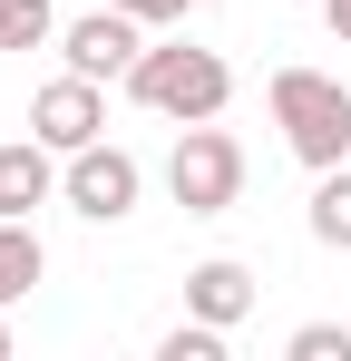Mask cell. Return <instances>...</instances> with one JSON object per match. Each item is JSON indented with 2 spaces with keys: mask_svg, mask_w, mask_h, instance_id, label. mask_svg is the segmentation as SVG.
Instances as JSON below:
<instances>
[{
  "mask_svg": "<svg viewBox=\"0 0 351 361\" xmlns=\"http://www.w3.org/2000/svg\"><path fill=\"white\" fill-rule=\"evenodd\" d=\"M312 235L332 244V254H351V166H322V185H312Z\"/></svg>",
  "mask_w": 351,
  "mask_h": 361,
  "instance_id": "30bf717a",
  "label": "cell"
},
{
  "mask_svg": "<svg viewBox=\"0 0 351 361\" xmlns=\"http://www.w3.org/2000/svg\"><path fill=\"white\" fill-rule=\"evenodd\" d=\"M98 127H108V98H98V78H49L39 98H30V137H49L58 157H78V147H98Z\"/></svg>",
  "mask_w": 351,
  "mask_h": 361,
  "instance_id": "8992f818",
  "label": "cell"
},
{
  "mask_svg": "<svg viewBox=\"0 0 351 361\" xmlns=\"http://www.w3.org/2000/svg\"><path fill=\"white\" fill-rule=\"evenodd\" d=\"M58 195V147L49 137H10L0 147V215H39Z\"/></svg>",
  "mask_w": 351,
  "mask_h": 361,
  "instance_id": "52a82bcc",
  "label": "cell"
},
{
  "mask_svg": "<svg viewBox=\"0 0 351 361\" xmlns=\"http://www.w3.org/2000/svg\"><path fill=\"white\" fill-rule=\"evenodd\" d=\"M137 185H147V176H137V157L98 137V147H78V157H68L58 195H68V205H78L88 225H117V215H137Z\"/></svg>",
  "mask_w": 351,
  "mask_h": 361,
  "instance_id": "277c9868",
  "label": "cell"
},
{
  "mask_svg": "<svg viewBox=\"0 0 351 361\" xmlns=\"http://www.w3.org/2000/svg\"><path fill=\"white\" fill-rule=\"evenodd\" d=\"M127 98H137V108H156V118H176V127H195V118H225L234 68L215 59V49H137Z\"/></svg>",
  "mask_w": 351,
  "mask_h": 361,
  "instance_id": "7a4b0ae2",
  "label": "cell"
},
{
  "mask_svg": "<svg viewBox=\"0 0 351 361\" xmlns=\"http://www.w3.org/2000/svg\"><path fill=\"white\" fill-rule=\"evenodd\" d=\"M185 312H205V322H244V312H254V274H244V264H234V254H215V264H195V274H185Z\"/></svg>",
  "mask_w": 351,
  "mask_h": 361,
  "instance_id": "ba28073f",
  "label": "cell"
},
{
  "mask_svg": "<svg viewBox=\"0 0 351 361\" xmlns=\"http://www.w3.org/2000/svg\"><path fill=\"white\" fill-rule=\"evenodd\" d=\"M322 20H332V39H351V0H322Z\"/></svg>",
  "mask_w": 351,
  "mask_h": 361,
  "instance_id": "9a60e30c",
  "label": "cell"
},
{
  "mask_svg": "<svg viewBox=\"0 0 351 361\" xmlns=\"http://www.w3.org/2000/svg\"><path fill=\"white\" fill-rule=\"evenodd\" d=\"M39 39H58L49 0H0V49H39Z\"/></svg>",
  "mask_w": 351,
  "mask_h": 361,
  "instance_id": "8fae6325",
  "label": "cell"
},
{
  "mask_svg": "<svg viewBox=\"0 0 351 361\" xmlns=\"http://www.w3.org/2000/svg\"><path fill=\"white\" fill-rule=\"evenodd\" d=\"M49 274V254H39V235H30V215H0V312L30 293Z\"/></svg>",
  "mask_w": 351,
  "mask_h": 361,
  "instance_id": "9c48e42d",
  "label": "cell"
},
{
  "mask_svg": "<svg viewBox=\"0 0 351 361\" xmlns=\"http://www.w3.org/2000/svg\"><path fill=\"white\" fill-rule=\"evenodd\" d=\"M0 361H10V322H0Z\"/></svg>",
  "mask_w": 351,
  "mask_h": 361,
  "instance_id": "2e32d148",
  "label": "cell"
},
{
  "mask_svg": "<svg viewBox=\"0 0 351 361\" xmlns=\"http://www.w3.org/2000/svg\"><path fill=\"white\" fill-rule=\"evenodd\" d=\"M117 10H137V20H147V30H156V20H185V10H195V0H117Z\"/></svg>",
  "mask_w": 351,
  "mask_h": 361,
  "instance_id": "5bb4252c",
  "label": "cell"
},
{
  "mask_svg": "<svg viewBox=\"0 0 351 361\" xmlns=\"http://www.w3.org/2000/svg\"><path fill=\"white\" fill-rule=\"evenodd\" d=\"M166 195L185 205V215H225L234 195H244V147H234L215 118H195L185 137H176V157H166Z\"/></svg>",
  "mask_w": 351,
  "mask_h": 361,
  "instance_id": "3957f363",
  "label": "cell"
},
{
  "mask_svg": "<svg viewBox=\"0 0 351 361\" xmlns=\"http://www.w3.org/2000/svg\"><path fill=\"white\" fill-rule=\"evenodd\" d=\"M292 361H351V322H302L292 332Z\"/></svg>",
  "mask_w": 351,
  "mask_h": 361,
  "instance_id": "4fadbf2b",
  "label": "cell"
},
{
  "mask_svg": "<svg viewBox=\"0 0 351 361\" xmlns=\"http://www.w3.org/2000/svg\"><path fill=\"white\" fill-rule=\"evenodd\" d=\"M137 30H147V20L108 0V10L68 20V30H58V49H68V68H78V78H127V68H137V49H147Z\"/></svg>",
  "mask_w": 351,
  "mask_h": 361,
  "instance_id": "5b68a950",
  "label": "cell"
},
{
  "mask_svg": "<svg viewBox=\"0 0 351 361\" xmlns=\"http://www.w3.org/2000/svg\"><path fill=\"white\" fill-rule=\"evenodd\" d=\"M156 361H225V322H205V312H185L166 342H156Z\"/></svg>",
  "mask_w": 351,
  "mask_h": 361,
  "instance_id": "7c38bea8",
  "label": "cell"
},
{
  "mask_svg": "<svg viewBox=\"0 0 351 361\" xmlns=\"http://www.w3.org/2000/svg\"><path fill=\"white\" fill-rule=\"evenodd\" d=\"M273 127H283V147L322 176V166H351V88L332 68H273Z\"/></svg>",
  "mask_w": 351,
  "mask_h": 361,
  "instance_id": "6da1fadb",
  "label": "cell"
}]
</instances>
